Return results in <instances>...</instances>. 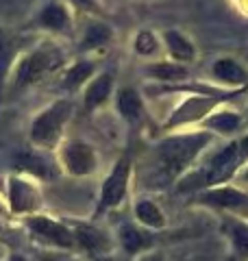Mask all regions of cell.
Listing matches in <instances>:
<instances>
[{
    "instance_id": "obj_22",
    "label": "cell",
    "mask_w": 248,
    "mask_h": 261,
    "mask_svg": "<svg viewBox=\"0 0 248 261\" xmlns=\"http://www.w3.org/2000/svg\"><path fill=\"white\" fill-rule=\"evenodd\" d=\"M111 39V31L105 24H89L83 37V50H92V48L105 46Z\"/></svg>"
},
{
    "instance_id": "obj_5",
    "label": "cell",
    "mask_w": 248,
    "mask_h": 261,
    "mask_svg": "<svg viewBox=\"0 0 248 261\" xmlns=\"http://www.w3.org/2000/svg\"><path fill=\"white\" fill-rule=\"evenodd\" d=\"M235 94H218V96H192L181 105V107L172 113L170 120L163 124V128H175L181 124H187V122H194V120H201L205 118L207 113H211V109L220 105L222 100H229L233 98Z\"/></svg>"
},
{
    "instance_id": "obj_27",
    "label": "cell",
    "mask_w": 248,
    "mask_h": 261,
    "mask_svg": "<svg viewBox=\"0 0 248 261\" xmlns=\"http://www.w3.org/2000/svg\"><path fill=\"white\" fill-rule=\"evenodd\" d=\"M139 261H163V257L159 255V252H146V255Z\"/></svg>"
},
{
    "instance_id": "obj_17",
    "label": "cell",
    "mask_w": 248,
    "mask_h": 261,
    "mask_svg": "<svg viewBox=\"0 0 248 261\" xmlns=\"http://www.w3.org/2000/svg\"><path fill=\"white\" fill-rule=\"evenodd\" d=\"M135 218L148 228H163L165 226V216L161 209L155 205L153 200H139L135 205Z\"/></svg>"
},
{
    "instance_id": "obj_9",
    "label": "cell",
    "mask_w": 248,
    "mask_h": 261,
    "mask_svg": "<svg viewBox=\"0 0 248 261\" xmlns=\"http://www.w3.org/2000/svg\"><path fill=\"white\" fill-rule=\"evenodd\" d=\"M72 233H74L77 246L92 252V255H107V252H111V248H113V242L109 240V235L94 224L79 222L72 226Z\"/></svg>"
},
{
    "instance_id": "obj_25",
    "label": "cell",
    "mask_w": 248,
    "mask_h": 261,
    "mask_svg": "<svg viewBox=\"0 0 248 261\" xmlns=\"http://www.w3.org/2000/svg\"><path fill=\"white\" fill-rule=\"evenodd\" d=\"M135 50L139 55H153L157 50V39H155L153 33H148V31L139 33L135 37Z\"/></svg>"
},
{
    "instance_id": "obj_23",
    "label": "cell",
    "mask_w": 248,
    "mask_h": 261,
    "mask_svg": "<svg viewBox=\"0 0 248 261\" xmlns=\"http://www.w3.org/2000/svg\"><path fill=\"white\" fill-rule=\"evenodd\" d=\"M92 74H94V63H89V61L74 63L72 68L68 70V74H65V87H77Z\"/></svg>"
},
{
    "instance_id": "obj_15",
    "label": "cell",
    "mask_w": 248,
    "mask_h": 261,
    "mask_svg": "<svg viewBox=\"0 0 248 261\" xmlns=\"http://www.w3.org/2000/svg\"><path fill=\"white\" fill-rule=\"evenodd\" d=\"M227 235L231 240V248H233V257L235 261H244L248 259V224L233 220L227 226Z\"/></svg>"
},
{
    "instance_id": "obj_13",
    "label": "cell",
    "mask_w": 248,
    "mask_h": 261,
    "mask_svg": "<svg viewBox=\"0 0 248 261\" xmlns=\"http://www.w3.org/2000/svg\"><path fill=\"white\" fill-rule=\"evenodd\" d=\"M118 111L122 113L124 120L129 122H137L144 113V105L142 98L135 92L133 87H122L118 92Z\"/></svg>"
},
{
    "instance_id": "obj_10",
    "label": "cell",
    "mask_w": 248,
    "mask_h": 261,
    "mask_svg": "<svg viewBox=\"0 0 248 261\" xmlns=\"http://www.w3.org/2000/svg\"><path fill=\"white\" fill-rule=\"evenodd\" d=\"M9 205L13 214H33L39 207V194L29 181L9 178Z\"/></svg>"
},
{
    "instance_id": "obj_18",
    "label": "cell",
    "mask_w": 248,
    "mask_h": 261,
    "mask_svg": "<svg viewBox=\"0 0 248 261\" xmlns=\"http://www.w3.org/2000/svg\"><path fill=\"white\" fill-rule=\"evenodd\" d=\"M39 22L44 24L46 29H55V31H61L70 24V15L68 9L59 3H51L48 7H44V11L39 15Z\"/></svg>"
},
{
    "instance_id": "obj_28",
    "label": "cell",
    "mask_w": 248,
    "mask_h": 261,
    "mask_svg": "<svg viewBox=\"0 0 248 261\" xmlns=\"http://www.w3.org/2000/svg\"><path fill=\"white\" fill-rule=\"evenodd\" d=\"M7 261H27V259H24L22 255H18V252H13V255H11L9 259H7Z\"/></svg>"
},
{
    "instance_id": "obj_3",
    "label": "cell",
    "mask_w": 248,
    "mask_h": 261,
    "mask_svg": "<svg viewBox=\"0 0 248 261\" xmlns=\"http://www.w3.org/2000/svg\"><path fill=\"white\" fill-rule=\"evenodd\" d=\"M70 111H72V105L68 100H59L41 111L31 126L33 144L39 146V148H55L63 133L65 122L70 118Z\"/></svg>"
},
{
    "instance_id": "obj_8",
    "label": "cell",
    "mask_w": 248,
    "mask_h": 261,
    "mask_svg": "<svg viewBox=\"0 0 248 261\" xmlns=\"http://www.w3.org/2000/svg\"><path fill=\"white\" fill-rule=\"evenodd\" d=\"M63 166L74 176H87L96 168V152L85 142H70L63 148Z\"/></svg>"
},
{
    "instance_id": "obj_24",
    "label": "cell",
    "mask_w": 248,
    "mask_h": 261,
    "mask_svg": "<svg viewBox=\"0 0 248 261\" xmlns=\"http://www.w3.org/2000/svg\"><path fill=\"white\" fill-rule=\"evenodd\" d=\"M18 168L20 170H29V172H35L37 176H44V178H51V166L41 159H35L33 154H20L18 157Z\"/></svg>"
},
{
    "instance_id": "obj_6",
    "label": "cell",
    "mask_w": 248,
    "mask_h": 261,
    "mask_svg": "<svg viewBox=\"0 0 248 261\" xmlns=\"http://www.w3.org/2000/svg\"><path fill=\"white\" fill-rule=\"evenodd\" d=\"M57 63H59V55L57 53H51V50L31 53L27 59L18 65V72H15V87H24V85H31V83H35V81L44 79V74L55 70Z\"/></svg>"
},
{
    "instance_id": "obj_16",
    "label": "cell",
    "mask_w": 248,
    "mask_h": 261,
    "mask_svg": "<svg viewBox=\"0 0 248 261\" xmlns=\"http://www.w3.org/2000/svg\"><path fill=\"white\" fill-rule=\"evenodd\" d=\"M118 235H120V244L124 246L127 252H139V250H144L153 244V240L133 224H122Z\"/></svg>"
},
{
    "instance_id": "obj_4",
    "label": "cell",
    "mask_w": 248,
    "mask_h": 261,
    "mask_svg": "<svg viewBox=\"0 0 248 261\" xmlns=\"http://www.w3.org/2000/svg\"><path fill=\"white\" fill-rule=\"evenodd\" d=\"M129 176H131V159L122 157L118 163L113 166L109 176L105 178L103 190H101V200L94 211V218H101L105 211L115 209L122 202L124 194H127V185H129Z\"/></svg>"
},
{
    "instance_id": "obj_12",
    "label": "cell",
    "mask_w": 248,
    "mask_h": 261,
    "mask_svg": "<svg viewBox=\"0 0 248 261\" xmlns=\"http://www.w3.org/2000/svg\"><path fill=\"white\" fill-rule=\"evenodd\" d=\"M111 85H113V74L111 72H103L101 76H96L89 83L87 92H85V109H96L111 96Z\"/></svg>"
},
{
    "instance_id": "obj_19",
    "label": "cell",
    "mask_w": 248,
    "mask_h": 261,
    "mask_svg": "<svg viewBox=\"0 0 248 261\" xmlns=\"http://www.w3.org/2000/svg\"><path fill=\"white\" fill-rule=\"evenodd\" d=\"M165 44H168V50L172 53L177 61H192L194 59V46L189 44V39L183 37L177 31H168L165 33Z\"/></svg>"
},
{
    "instance_id": "obj_7",
    "label": "cell",
    "mask_w": 248,
    "mask_h": 261,
    "mask_svg": "<svg viewBox=\"0 0 248 261\" xmlns=\"http://www.w3.org/2000/svg\"><path fill=\"white\" fill-rule=\"evenodd\" d=\"M27 224L33 231V235H37L39 240L53 244V246H59V248H74L77 246L72 228L61 224V222H57V220H53V218L33 216V218L27 220Z\"/></svg>"
},
{
    "instance_id": "obj_1",
    "label": "cell",
    "mask_w": 248,
    "mask_h": 261,
    "mask_svg": "<svg viewBox=\"0 0 248 261\" xmlns=\"http://www.w3.org/2000/svg\"><path fill=\"white\" fill-rule=\"evenodd\" d=\"M209 133H192V135H177L168 137L165 142L157 146V170L163 181L181 176L187 166L196 159L207 144H209Z\"/></svg>"
},
{
    "instance_id": "obj_2",
    "label": "cell",
    "mask_w": 248,
    "mask_h": 261,
    "mask_svg": "<svg viewBox=\"0 0 248 261\" xmlns=\"http://www.w3.org/2000/svg\"><path fill=\"white\" fill-rule=\"evenodd\" d=\"M246 154H248V148H246L244 142L227 144L216 157L207 163L205 170L183 178L181 185H179V190L187 192V190H198V187H216L220 183H225L227 178H231L235 174L237 166L242 163V159L246 157Z\"/></svg>"
},
{
    "instance_id": "obj_29",
    "label": "cell",
    "mask_w": 248,
    "mask_h": 261,
    "mask_svg": "<svg viewBox=\"0 0 248 261\" xmlns=\"http://www.w3.org/2000/svg\"><path fill=\"white\" fill-rule=\"evenodd\" d=\"M244 178H246V181H248V170H246V172H244Z\"/></svg>"
},
{
    "instance_id": "obj_11",
    "label": "cell",
    "mask_w": 248,
    "mask_h": 261,
    "mask_svg": "<svg viewBox=\"0 0 248 261\" xmlns=\"http://www.w3.org/2000/svg\"><path fill=\"white\" fill-rule=\"evenodd\" d=\"M198 200L203 205L218 209H239L248 205V194L235 190V187H211V190L198 194Z\"/></svg>"
},
{
    "instance_id": "obj_21",
    "label": "cell",
    "mask_w": 248,
    "mask_h": 261,
    "mask_svg": "<svg viewBox=\"0 0 248 261\" xmlns=\"http://www.w3.org/2000/svg\"><path fill=\"white\" fill-rule=\"evenodd\" d=\"M205 124L213 130H220V133H233L242 124V120L233 111H220V113H213L211 118H207Z\"/></svg>"
},
{
    "instance_id": "obj_26",
    "label": "cell",
    "mask_w": 248,
    "mask_h": 261,
    "mask_svg": "<svg viewBox=\"0 0 248 261\" xmlns=\"http://www.w3.org/2000/svg\"><path fill=\"white\" fill-rule=\"evenodd\" d=\"M11 59H13V50H11V44H7L5 39H0V87H3L5 79H7V72H9Z\"/></svg>"
},
{
    "instance_id": "obj_14",
    "label": "cell",
    "mask_w": 248,
    "mask_h": 261,
    "mask_svg": "<svg viewBox=\"0 0 248 261\" xmlns=\"http://www.w3.org/2000/svg\"><path fill=\"white\" fill-rule=\"evenodd\" d=\"M211 72H213V76L222 81V83H229V85H244L246 83L244 68L233 59H218L213 63Z\"/></svg>"
},
{
    "instance_id": "obj_20",
    "label": "cell",
    "mask_w": 248,
    "mask_h": 261,
    "mask_svg": "<svg viewBox=\"0 0 248 261\" xmlns=\"http://www.w3.org/2000/svg\"><path fill=\"white\" fill-rule=\"evenodd\" d=\"M151 76H155L157 81H183L187 76V68L183 65H177V63H155L146 70Z\"/></svg>"
}]
</instances>
